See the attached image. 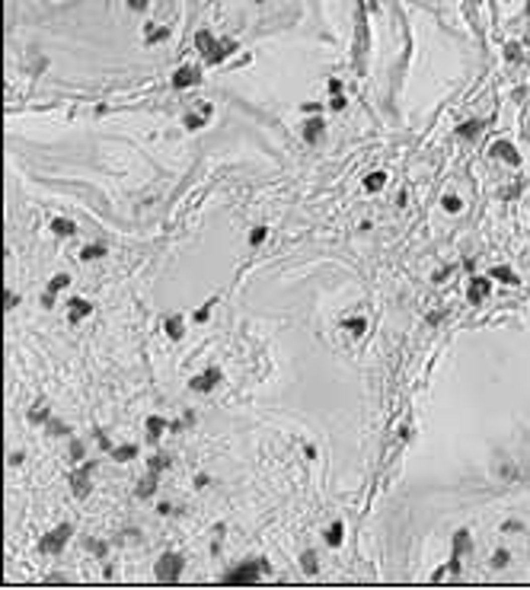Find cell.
I'll return each instance as SVG.
<instances>
[{
	"label": "cell",
	"instance_id": "obj_5",
	"mask_svg": "<svg viewBox=\"0 0 530 590\" xmlns=\"http://www.w3.org/2000/svg\"><path fill=\"white\" fill-rule=\"evenodd\" d=\"M384 182H387V176H384V172H371V176L364 179V188H368V192H377V188L384 185Z\"/></svg>",
	"mask_w": 530,
	"mask_h": 590
},
{
	"label": "cell",
	"instance_id": "obj_6",
	"mask_svg": "<svg viewBox=\"0 0 530 590\" xmlns=\"http://www.w3.org/2000/svg\"><path fill=\"white\" fill-rule=\"evenodd\" d=\"M51 230H55V233H61V236H71V233H74L77 227H74L71 220H51Z\"/></svg>",
	"mask_w": 530,
	"mask_h": 590
},
{
	"label": "cell",
	"instance_id": "obj_3",
	"mask_svg": "<svg viewBox=\"0 0 530 590\" xmlns=\"http://www.w3.org/2000/svg\"><path fill=\"white\" fill-rule=\"evenodd\" d=\"M195 80H198V71H195V67H179V71L172 74V83H176V86H192Z\"/></svg>",
	"mask_w": 530,
	"mask_h": 590
},
{
	"label": "cell",
	"instance_id": "obj_4",
	"mask_svg": "<svg viewBox=\"0 0 530 590\" xmlns=\"http://www.w3.org/2000/svg\"><path fill=\"white\" fill-rule=\"evenodd\" d=\"M217 377H221L217 370H211V374H202L198 380H192V386H195V389H211V386L217 383Z\"/></svg>",
	"mask_w": 530,
	"mask_h": 590
},
{
	"label": "cell",
	"instance_id": "obj_7",
	"mask_svg": "<svg viewBox=\"0 0 530 590\" xmlns=\"http://www.w3.org/2000/svg\"><path fill=\"white\" fill-rule=\"evenodd\" d=\"M179 568V558H176V555H166V558H163V574L160 577H172V571H176Z\"/></svg>",
	"mask_w": 530,
	"mask_h": 590
},
{
	"label": "cell",
	"instance_id": "obj_1",
	"mask_svg": "<svg viewBox=\"0 0 530 590\" xmlns=\"http://www.w3.org/2000/svg\"><path fill=\"white\" fill-rule=\"evenodd\" d=\"M256 574H259V565H256V561H246V568H243V571H230L227 580H230V584H243V580H253Z\"/></svg>",
	"mask_w": 530,
	"mask_h": 590
},
{
	"label": "cell",
	"instance_id": "obj_12",
	"mask_svg": "<svg viewBox=\"0 0 530 590\" xmlns=\"http://www.w3.org/2000/svg\"><path fill=\"white\" fill-rule=\"evenodd\" d=\"M345 326H348V329H355V332H364V319H348V323H345Z\"/></svg>",
	"mask_w": 530,
	"mask_h": 590
},
{
	"label": "cell",
	"instance_id": "obj_16",
	"mask_svg": "<svg viewBox=\"0 0 530 590\" xmlns=\"http://www.w3.org/2000/svg\"><path fill=\"white\" fill-rule=\"evenodd\" d=\"M131 4H134V7H144V0H131Z\"/></svg>",
	"mask_w": 530,
	"mask_h": 590
},
{
	"label": "cell",
	"instance_id": "obj_13",
	"mask_svg": "<svg viewBox=\"0 0 530 590\" xmlns=\"http://www.w3.org/2000/svg\"><path fill=\"white\" fill-rule=\"evenodd\" d=\"M102 252H106V249H102V246H90V249H86V252H83V258H93V255H102Z\"/></svg>",
	"mask_w": 530,
	"mask_h": 590
},
{
	"label": "cell",
	"instance_id": "obj_14",
	"mask_svg": "<svg viewBox=\"0 0 530 590\" xmlns=\"http://www.w3.org/2000/svg\"><path fill=\"white\" fill-rule=\"evenodd\" d=\"M64 284H67V274H58V277H55V281H51V287H55V290H58V287H64Z\"/></svg>",
	"mask_w": 530,
	"mask_h": 590
},
{
	"label": "cell",
	"instance_id": "obj_10",
	"mask_svg": "<svg viewBox=\"0 0 530 590\" xmlns=\"http://www.w3.org/2000/svg\"><path fill=\"white\" fill-rule=\"evenodd\" d=\"M169 335H172V338H179V335H182V319H179V316H172V319H169Z\"/></svg>",
	"mask_w": 530,
	"mask_h": 590
},
{
	"label": "cell",
	"instance_id": "obj_9",
	"mask_svg": "<svg viewBox=\"0 0 530 590\" xmlns=\"http://www.w3.org/2000/svg\"><path fill=\"white\" fill-rule=\"evenodd\" d=\"M71 310H74V316H86V313H90V303H86V300H74Z\"/></svg>",
	"mask_w": 530,
	"mask_h": 590
},
{
	"label": "cell",
	"instance_id": "obj_2",
	"mask_svg": "<svg viewBox=\"0 0 530 590\" xmlns=\"http://www.w3.org/2000/svg\"><path fill=\"white\" fill-rule=\"evenodd\" d=\"M198 48L208 51V55H211V61H221V58H224V51L214 45V39L208 36V32H198Z\"/></svg>",
	"mask_w": 530,
	"mask_h": 590
},
{
	"label": "cell",
	"instance_id": "obj_8",
	"mask_svg": "<svg viewBox=\"0 0 530 590\" xmlns=\"http://www.w3.org/2000/svg\"><path fill=\"white\" fill-rule=\"evenodd\" d=\"M326 542H329V545H338V542H342V523H335L332 530L326 533Z\"/></svg>",
	"mask_w": 530,
	"mask_h": 590
},
{
	"label": "cell",
	"instance_id": "obj_11",
	"mask_svg": "<svg viewBox=\"0 0 530 590\" xmlns=\"http://www.w3.org/2000/svg\"><path fill=\"white\" fill-rule=\"evenodd\" d=\"M319 131H323V121H319V118H316V121H310V125H307V137H316Z\"/></svg>",
	"mask_w": 530,
	"mask_h": 590
},
{
	"label": "cell",
	"instance_id": "obj_15",
	"mask_svg": "<svg viewBox=\"0 0 530 590\" xmlns=\"http://www.w3.org/2000/svg\"><path fill=\"white\" fill-rule=\"evenodd\" d=\"M249 239H253V242H262V239H265V230H253V236H249Z\"/></svg>",
	"mask_w": 530,
	"mask_h": 590
}]
</instances>
